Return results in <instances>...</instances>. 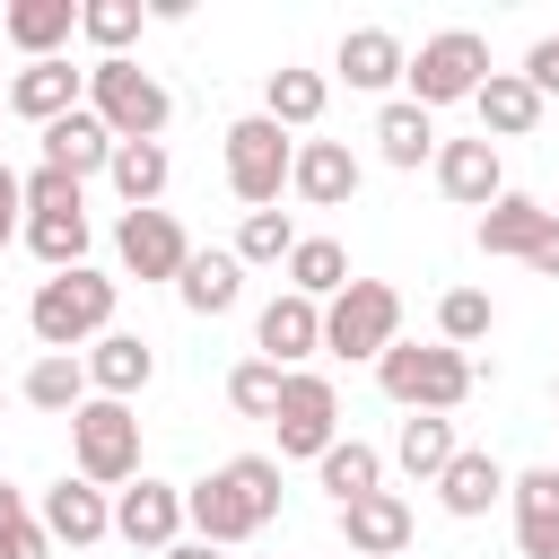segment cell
I'll return each mask as SVG.
<instances>
[{
    "label": "cell",
    "mask_w": 559,
    "mask_h": 559,
    "mask_svg": "<svg viewBox=\"0 0 559 559\" xmlns=\"http://www.w3.org/2000/svg\"><path fill=\"white\" fill-rule=\"evenodd\" d=\"M183 515H192V542H210V550L253 542V533L280 515V463H271V454H227L210 480L183 489Z\"/></svg>",
    "instance_id": "cell-1"
},
{
    "label": "cell",
    "mask_w": 559,
    "mask_h": 559,
    "mask_svg": "<svg viewBox=\"0 0 559 559\" xmlns=\"http://www.w3.org/2000/svg\"><path fill=\"white\" fill-rule=\"evenodd\" d=\"M376 384H384V402H402L411 419H419V411L445 419V411L472 402L480 367H472V349H445V341H393V349L376 358Z\"/></svg>",
    "instance_id": "cell-2"
},
{
    "label": "cell",
    "mask_w": 559,
    "mask_h": 559,
    "mask_svg": "<svg viewBox=\"0 0 559 559\" xmlns=\"http://www.w3.org/2000/svg\"><path fill=\"white\" fill-rule=\"evenodd\" d=\"M114 297H122V280H105L96 262H79V271H52L44 288H35V306H26V323H35V341L44 349H87V341H105L114 332Z\"/></svg>",
    "instance_id": "cell-3"
},
{
    "label": "cell",
    "mask_w": 559,
    "mask_h": 559,
    "mask_svg": "<svg viewBox=\"0 0 559 559\" xmlns=\"http://www.w3.org/2000/svg\"><path fill=\"white\" fill-rule=\"evenodd\" d=\"M70 463H79V480H96V489H131V480H140V419H131V402L87 393V402L70 411Z\"/></svg>",
    "instance_id": "cell-4"
},
{
    "label": "cell",
    "mask_w": 559,
    "mask_h": 559,
    "mask_svg": "<svg viewBox=\"0 0 559 559\" xmlns=\"http://www.w3.org/2000/svg\"><path fill=\"white\" fill-rule=\"evenodd\" d=\"M87 114H96L114 140H157V131L175 122V96H166V79L140 70V61H96V70H87Z\"/></svg>",
    "instance_id": "cell-5"
},
{
    "label": "cell",
    "mask_w": 559,
    "mask_h": 559,
    "mask_svg": "<svg viewBox=\"0 0 559 559\" xmlns=\"http://www.w3.org/2000/svg\"><path fill=\"white\" fill-rule=\"evenodd\" d=\"M288 166H297V140L271 122V114H236L227 122V192L245 210H271L288 192Z\"/></svg>",
    "instance_id": "cell-6"
},
{
    "label": "cell",
    "mask_w": 559,
    "mask_h": 559,
    "mask_svg": "<svg viewBox=\"0 0 559 559\" xmlns=\"http://www.w3.org/2000/svg\"><path fill=\"white\" fill-rule=\"evenodd\" d=\"M402 341V288L393 280H349L323 306V349L332 358H384Z\"/></svg>",
    "instance_id": "cell-7"
},
{
    "label": "cell",
    "mask_w": 559,
    "mask_h": 559,
    "mask_svg": "<svg viewBox=\"0 0 559 559\" xmlns=\"http://www.w3.org/2000/svg\"><path fill=\"white\" fill-rule=\"evenodd\" d=\"M480 79H489V44L472 26H445V35H428L411 52V105H428V114L437 105H472Z\"/></svg>",
    "instance_id": "cell-8"
},
{
    "label": "cell",
    "mask_w": 559,
    "mask_h": 559,
    "mask_svg": "<svg viewBox=\"0 0 559 559\" xmlns=\"http://www.w3.org/2000/svg\"><path fill=\"white\" fill-rule=\"evenodd\" d=\"M271 428H280V454H306V463H323V454L341 445V393H332V376L297 367V376L280 384V411H271Z\"/></svg>",
    "instance_id": "cell-9"
},
{
    "label": "cell",
    "mask_w": 559,
    "mask_h": 559,
    "mask_svg": "<svg viewBox=\"0 0 559 559\" xmlns=\"http://www.w3.org/2000/svg\"><path fill=\"white\" fill-rule=\"evenodd\" d=\"M183 524H192V515H183V489H175V480L140 472L131 489H114V533H122L131 550H157V559H166V550L183 542Z\"/></svg>",
    "instance_id": "cell-10"
},
{
    "label": "cell",
    "mask_w": 559,
    "mask_h": 559,
    "mask_svg": "<svg viewBox=\"0 0 559 559\" xmlns=\"http://www.w3.org/2000/svg\"><path fill=\"white\" fill-rule=\"evenodd\" d=\"M114 253H122V271H131V280H183V262H192V236L175 227V210H122V227H114Z\"/></svg>",
    "instance_id": "cell-11"
},
{
    "label": "cell",
    "mask_w": 559,
    "mask_h": 559,
    "mask_svg": "<svg viewBox=\"0 0 559 559\" xmlns=\"http://www.w3.org/2000/svg\"><path fill=\"white\" fill-rule=\"evenodd\" d=\"M253 349H262L271 367H288V376H297V367L323 349V306H314V297H297V288H280V297L253 314Z\"/></svg>",
    "instance_id": "cell-12"
},
{
    "label": "cell",
    "mask_w": 559,
    "mask_h": 559,
    "mask_svg": "<svg viewBox=\"0 0 559 559\" xmlns=\"http://www.w3.org/2000/svg\"><path fill=\"white\" fill-rule=\"evenodd\" d=\"M79 105H87V70H70V61H26V70L9 79V114L35 122V131H52V122L79 114Z\"/></svg>",
    "instance_id": "cell-13"
},
{
    "label": "cell",
    "mask_w": 559,
    "mask_h": 559,
    "mask_svg": "<svg viewBox=\"0 0 559 559\" xmlns=\"http://www.w3.org/2000/svg\"><path fill=\"white\" fill-rule=\"evenodd\" d=\"M288 192H297L306 210H349V201H358V157H349V140H297Z\"/></svg>",
    "instance_id": "cell-14"
},
{
    "label": "cell",
    "mask_w": 559,
    "mask_h": 559,
    "mask_svg": "<svg viewBox=\"0 0 559 559\" xmlns=\"http://www.w3.org/2000/svg\"><path fill=\"white\" fill-rule=\"evenodd\" d=\"M35 515H44V533H52V542H70V550H87V542H105V533H114V498H105L96 480H79V472H61V480L44 489V507H35Z\"/></svg>",
    "instance_id": "cell-15"
},
{
    "label": "cell",
    "mask_w": 559,
    "mask_h": 559,
    "mask_svg": "<svg viewBox=\"0 0 559 559\" xmlns=\"http://www.w3.org/2000/svg\"><path fill=\"white\" fill-rule=\"evenodd\" d=\"M507 507H515V550L524 559H559V463H533L507 480Z\"/></svg>",
    "instance_id": "cell-16"
},
{
    "label": "cell",
    "mask_w": 559,
    "mask_h": 559,
    "mask_svg": "<svg viewBox=\"0 0 559 559\" xmlns=\"http://www.w3.org/2000/svg\"><path fill=\"white\" fill-rule=\"evenodd\" d=\"M437 192L463 201V210H489L507 192V166H498V140H437Z\"/></svg>",
    "instance_id": "cell-17"
},
{
    "label": "cell",
    "mask_w": 559,
    "mask_h": 559,
    "mask_svg": "<svg viewBox=\"0 0 559 559\" xmlns=\"http://www.w3.org/2000/svg\"><path fill=\"white\" fill-rule=\"evenodd\" d=\"M341 550H349V559H402V550H411V498L376 489V498L341 507Z\"/></svg>",
    "instance_id": "cell-18"
},
{
    "label": "cell",
    "mask_w": 559,
    "mask_h": 559,
    "mask_svg": "<svg viewBox=\"0 0 559 559\" xmlns=\"http://www.w3.org/2000/svg\"><path fill=\"white\" fill-rule=\"evenodd\" d=\"M332 70H341L349 87L384 96L393 79H411V44H402L393 26H349V35H341V52H332Z\"/></svg>",
    "instance_id": "cell-19"
},
{
    "label": "cell",
    "mask_w": 559,
    "mask_h": 559,
    "mask_svg": "<svg viewBox=\"0 0 559 559\" xmlns=\"http://www.w3.org/2000/svg\"><path fill=\"white\" fill-rule=\"evenodd\" d=\"M472 114H480V140H533L542 131V87L524 70H489L480 96H472Z\"/></svg>",
    "instance_id": "cell-20"
},
{
    "label": "cell",
    "mask_w": 559,
    "mask_h": 559,
    "mask_svg": "<svg viewBox=\"0 0 559 559\" xmlns=\"http://www.w3.org/2000/svg\"><path fill=\"white\" fill-rule=\"evenodd\" d=\"M507 480H515V472H507V463H498L489 445H463V454H454V463L437 472V507L472 524V515H489V507L507 498Z\"/></svg>",
    "instance_id": "cell-21"
},
{
    "label": "cell",
    "mask_w": 559,
    "mask_h": 559,
    "mask_svg": "<svg viewBox=\"0 0 559 559\" xmlns=\"http://www.w3.org/2000/svg\"><path fill=\"white\" fill-rule=\"evenodd\" d=\"M70 35H79V0H9L0 9V44H17L26 61H61Z\"/></svg>",
    "instance_id": "cell-22"
},
{
    "label": "cell",
    "mask_w": 559,
    "mask_h": 559,
    "mask_svg": "<svg viewBox=\"0 0 559 559\" xmlns=\"http://www.w3.org/2000/svg\"><path fill=\"white\" fill-rule=\"evenodd\" d=\"M550 218H559V210H542L533 192H498V201L480 210V227H472V236H480V253H489V262H524V253L542 245V227H550Z\"/></svg>",
    "instance_id": "cell-23"
},
{
    "label": "cell",
    "mask_w": 559,
    "mask_h": 559,
    "mask_svg": "<svg viewBox=\"0 0 559 559\" xmlns=\"http://www.w3.org/2000/svg\"><path fill=\"white\" fill-rule=\"evenodd\" d=\"M114 148H122V140H114V131H105V122H96L87 105H79V114H61V122L44 131V166H61L70 183L105 175V166H114Z\"/></svg>",
    "instance_id": "cell-24"
},
{
    "label": "cell",
    "mask_w": 559,
    "mask_h": 559,
    "mask_svg": "<svg viewBox=\"0 0 559 559\" xmlns=\"http://www.w3.org/2000/svg\"><path fill=\"white\" fill-rule=\"evenodd\" d=\"M148 376H157V349H148L140 332H105V341H87V384H96L105 402L148 393Z\"/></svg>",
    "instance_id": "cell-25"
},
{
    "label": "cell",
    "mask_w": 559,
    "mask_h": 559,
    "mask_svg": "<svg viewBox=\"0 0 559 559\" xmlns=\"http://www.w3.org/2000/svg\"><path fill=\"white\" fill-rule=\"evenodd\" d=\"M376 157L384 166H437V114L428 105H411V96H384V114H376Z\"/></svg>",
    "instance_id": "cell-26"
},
{
    "label": "cell",
    "mask_w": 559,
    "mask_h": 559,
    "mask_svg": "<svg viewBox=\"0 0 559 559\" xmlns=\"http://www.w3.org/2000/svg\"><path fill=\"white\" fill-rule=\"evenodd\" d=\"M323 105H332V79H323V70L280 61V70L262 79V114H271L280 131H314V122H323Z\"/></svg>",
    "instance_id": "cell-27"
},
{
    "label": "cell",
    "mask_w": 559,
    "mask_h": 559,
    "mask_svg": "<svg viewBox=\"0 0 559 559\" xmlns=\"http://www.w3.org/2000/svg\"><path fill=\"white\" fill-rule=\"evenodd\" d=\"M175 297L192 306V314H227L236 297H245V262H236V245H192V262H183V280H175Z\"/></svg>",
    "instance_id": "cell-28"
},
{
    "label": "cell",
    "mask_w": 559,
    "mask_h": 559,
    "mask_svg": "<svg viewBox=\"0 0 559 559\" xmlns=\"http://www.w3.org/2000/svg\"><path fill=\"white\" fill-rule=\"evenodd\" d=\"M166 175H175V157H166V140H122V148H114V166H105V183L122 192V210H157V192H166Z\"/></svg>",
    "instance_id": "cell-29"
},
{
    "label": "cell",
    "mask_w": 559,
    "mask_h": 559,
    "mask_svg": "<svg viewBox=\"0 0 559 559\" xmlns=\"http://www.w3.org/2000/svg\"><path fill=\"white\" fill-rule=\"evenodd\" d=\"M17 393H26L35 411H52V419H70V411H79V402H87L96 384H87V358H61V349H44V358H35L26 376H17Z\"/></svg>",
    "instance_id": "cell-30"
},
{
    "label": "cell",
    "mask_w": 559,
    "mask_h": 559,
    "mask_svg": "<svg viewBox=\"0 0 559 559\" xmlns=\"http://www.w3.org/2000/svg\"><path fill=\"white\" fill-rule=\"evenodd\" d=\"M314 480H323V498H332V507H358V498H376V489H384V454H376V445H358V437H341V445L314 463Z\"/></svg>",
    "instance_id": "cell-31"
},
{
    "label": "cell",
    "mask_w": 559,
    "mask_h": 559,
    "mask_svg": "<svg viewBox=\"0 0 559 559\" xmlns=\"http://www.w3.org/2000/svg\"><path fill=\"white\" fill-rule=\"evenodd\" d=\"M288 288L314 297V306H332V297L349 288V253H341L332 236H297V253H288Z\"/></svg>",
    "instance_id": "cell-32"
},
{
    "label": "cell",
    "mask_w": 559,
    "mask_h": 559,
    "mask_svg": "<svg viewBox=\"0 0 559 559\" xmlns=\"http://www.w3.org/2000/svg\"><path fill=\"white\" fill-rule=\"evenodd\" d=\"M454 454H463V445H454V419H428V411L402 419V437H393V463H402L411 480H428V489H437V472H445Z\"/></svg>",
    "instance_id": "cell-33"
},
{
    "label": "cell",
    "mask_w": 559,
    "mask_h": 559,
    "mask_svg": "<svg viewBox=\"0 0 559 559\" xmlns=\"http://www.w3.org/2000/svg\"><path fill=\"white\" fill-rule=\"evenodd\" d=\"M148 26L140 0H79V35L96 44V61H131V35Z\"/></svg>",
    "instance_id": "cell-34"
},
{
    "label": "cell",
    "mask_w": 559,
    "mask_h": 559,
    "mask_svg": "<svg viewBox=\"0 0 559 559\" xmlns=\"http://www.w3.org/2000/svg\"><path fill=\"white\" fill-rule=\"evenodd\" d=\"M26 245L44 271H79L87 262V210H52V218H26Z\"/></svg>",
    "instance_id": "cell-35"
},
{
    "label": "cell",
    "mask_w": 559,
    "mask_h": 559,
    "mask_svg": "<svg viewBox=\"0 0 559 559\" xmlns=\"http://www.w3.org/2000/svg\"><path fill=\"white\" fill-rule=\"evenodd\" d=\"M489 323H498L489 288H445V297H437V341H445V349H472V341H489Z\"/></svg>",
    "instance_id": "cell-36"
},
{
    "label": "cell",
    "mask_w": 559,
    "mask_h": 559,
    "mask_svg": "<svg viewBox=\"0 0 559 559\" xmlns=\"http://www.w3.org/2000/svg\"><path fill=\"white\" fill-rule=\"evenodd\" d=\"M288 253H297L288 210H245V227H236V262L253 271V262H288Z\"/></svg>",
    "instance_id": "cell-37"
},
{
    "label": "cell",
    "mask_w": 559,
    "mask_h": 559,
    "mask_svg": "<svg viewBox=\"0 0 559 559\" xmlns=\"http://www.w3.org/2000/svg\"><path fill=\"white\" fill-rule=\"evenodd\" d=\"M280 384H288V367H271V358L227 367V402H236L245 419H271V411H280Z\"/></svg>",
    "instance_id": "cell-38"
},
{
    "label": "cell",
    "mask_w": 559,
    "mask_h": 559,
    "mask_svg": "<svg viewBox=\"0 0 559 559\" xmlns=\"http://www.w3.org/2000/svg\"><path fill=\"white\" fill-rule=\"evenodd\" d=\"M52 210H87V183H70L61 166H35L26 175V218H52Z\"/></svg>",
    "instance_id": "cell-39"
},
{
    "label": "cell",
    "mask_w": 559,
    "mask_h": 559,
    "mask_svg": "<svg viewBox=\"0 0 559 559\" xmlns=\"http://www.w3.org/2000/svg\"><path fill=\"white\" fill-rule=\"evenodd\" d=\"M0 559H52V533H44V515H17V524H0Z\"/></svg>",
    "instance_id": "cell-40"
},
{
    "label": "cell",
    "mask_w": 559,
    "mask_h": 559,
    "mask_svg": "<svg viewBox=\"0 0 559 559\" xmlns=\"http://www.w3.org/2000/svg\"><path fill=\"white\" fill-rule=\"evenodd\" d=\"M9 236H26V175L17 166H0V245Z\"/></svg>",
    "instance_id": "cell-41"
},
{
    "label": "cell",
    "mask_w": 559,
    "mask_h": 559,
    "mask_svg": "<svg viewBox=\"0 0 559 559\" xmlns=\"http://www.w3.org/2000/svg\"><path fill=\"white\" fill-rule=\"evenodd\" d=\"M524 79H533V87H542V105H550V96H559V35H542V44H533V52H524Z\"/></svg>",
    "instance_id": "cell-42"
},
{
    "label": "cell",
    "mask_w": 559,
    "mask_h": 559,
    "mask_svg": "<svg viewBox=\"0 0 559 559\" xmlns=\"http://www.w3.org/2000/svg\"><path fill=\"white\" fill-rule=\"evenodd\" d=\"M524 262H533V271H542V280H559V218H550V227H542V245H533V253H524Z\"/></svg>",
    "instance_id": "cell-43"
},
{
    "label": "cell",
    "mask_w": 559,
    "mask_h": 559,
    "mask_svg": "<svg viewBox=\"0 0 559 559\" xmlns=\"http://www.w3.org/2000/svg\"><path fill=\"white\" fill-rule=\"evenodd\" d=\"M17 515H35V507H26V489H17V480H0V524H17Z\"/></svg>",
    "instance_id": "cell-44"
},
{
    "label": "cell",
    "mask_w": 559,
    "mask_h": 559,
    "mask_svg": "<svg viewBox=\"0 0 559 559\" xmlns=\"http://www.w3.org/2000/svg\"><path fill=\"white\" fill-rule=\"evenodd\" d=\"M166 559H218V550H210V542H175Z\"/></svg>",
    "instance_id": "cell-45"
},
{
    "label": "cell",
    "mask_w": 559,
    "mask_h": 559,
    "mask_svg": "<svg viewBox=\"0 0 559 559\" xmlns=\"http://www.w3.org/2000/svg\"><path fill=\"white\" fill-rule=\"evenodd\" d=\"M0 114H9V87H0Z\"/></svg>",
    "instance_id": "cell-46"
},
{
    "label": "cell",
    "mask_w": 559,
    "mask_h": 559,
    "mask_svg": "<svg viewBox=\"0 0 559 559\" xmlns=\"http://www.w3.org/2000/svg\"><path fill=\"white\" fill-rule=\"evenodd\" d=\"M550 402H559V376H550Z\"/></svg>",
    "instance_id": "cell-47"
},
{
    "label": "cell",
    "mask_w": 559,
    "mask_h": 559,
    "mask_svg": "<svg viewBox=\"0 0 559 559\" xmlns=\"http://www.w3.org/2000/svg\"><path fill=\"white\" fill-rule=\"evenodd\" d=\"M0 402H9V393H0Z\"/></svg>",
    "instance_id": "cell-48"
},
{
    "label": "cell",
    "mask_w": 559,
    "mask_h": 559,
    "mask_svg": "<svg viewBox=\"0 0 559 559\" xmlns=\"http://www.w3.org/2000/svg\"><path fill=\"white\" fill-rule=\"evenodd\" d=\"M341 559H349V550H341Z\"/></svg>",
    "instance_id": "cell-49"
}]
</instances>
